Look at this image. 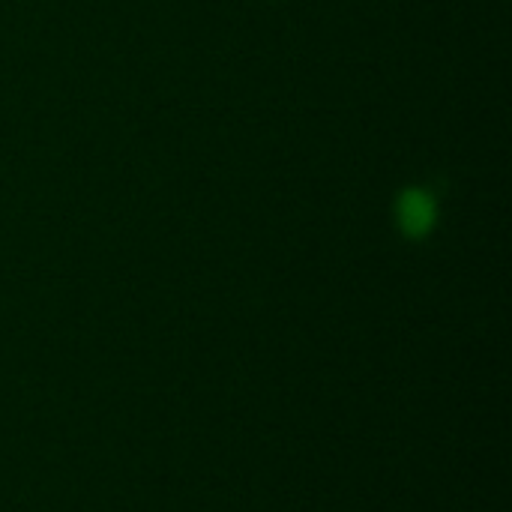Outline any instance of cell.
<instances>
[{
  "instance_id": "1",
  "label": "cell",
  "mask_w": 512,
  "mask_h": 512,
  "mask_svg": "<svg viewBox=\"0 0 512 512\" xmlns=\"http://www.w3.org/2000/svg\"><path fill=\"white\" fill-rule=\"evenodd\" d=\"M396 219L411 240H420L438 222V201L426 189H405L396 201Z\"/></svg>"
}]
</instances>
